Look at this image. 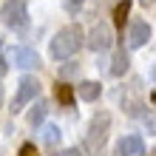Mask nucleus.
<instances>
[{"label":"nucleus","instance_id":"nucleus-20","mask_svg":"<svg viewBox=\"0 0 156 156\" xmlns=\"http://www.w3.org/2000/svg\"><path fill=\"white\" fill-rule=\"evenodd\" d=\"M142 3V9H153V0H139Z\"/></svg>","mask_w":156,"mask_h":156},{"label":"nucleus","instance_id":"nucleus-18","mask_svg":"<svg viewBox=\"0 0 156 156\" xmlns=\"http://www.w3.org/2000/svg\"><path fill=\"white\" fill-rule=\"evenodd\" d=\"M77 71H80V62H71V66H62L60 74H62V77H74Z\"/></svg>","mask_w":156,"mask_h":156},{"label":"nucleus","instance_id":"nucleus-16","mask_svg":"<svg viewBox=\"0 0 156 156\" xmlns=\"http://www.w3.org/2000/svg\"><path fill=\"white\" fill-rule=\"evenodd\" d=\"M82 3H85V0H66V12H68V14H77Z\"/></svg>","mask_w":156,"mask_h":156},{"label":"nucleus","instance_id":"nucleus-17","mask_svg":"<svg viewBox=\"0 0 156 156\" xmlns=\"http://www.w3.org/2000/svg\"><path fill=\"white\" fill-rule=\"evenodd\" d=\"M17 156H40V153H37V148H34L31 142H26L23 148H20V153H17Z\"/></svg>","mask_w":156,"mask_h":156},{"label":"nucleus","instance_id":"nucleus-4","mask_svg":"<svg viewBox=\"0 0 156 156\" xmlns=\"http://www.w3.org/2000/svg\"><path fill=\"white\" fill-rule=\"evenodd\" d=\"M3 23L14 31H23L29 26V9H26V0H6L3 6Z\"/></svg>","mask_w":156,"mask_h":156},{"label":"nucleus","instance_id":"nucleus-10","mask_svg":"<svg viewBox=\"0 0 156 156\" xmlns=\"http://www.w3.org/2000/svg\"><path fill=\"white\" fill-rule=\"evenodd\" d=\"M43 142H45V148H51V151H60L62 131H60L57 125H45V128H43Z\"/></svg>","mask_w":156,"mask_h":156},{"label":"nucleus","instance_id":"nucleus-19","mask_svg":"<svg viewBox=\"0 0 156 156\" xmlns=\"http://www.w3.org/2000/svg\"><path fill=\"white\" fill-rule=\"evenodd\" d=\"M6 71H9V60L3 57V45H0V80L6 77Z\"/></svg>","mask_w":156,"mask_h":156},{"label":"nucleus","instance_id":"nucleus-11","mask_svg":"<svg viewBox=\"0 0 156 156\" xmlns=\"http://www.w3.org/2000/svg\"><path fill=\"white\" fill-rule=\"evenodd\" d=\"M128 66H131V57H128V51H125V45H122V48H116V54H114L111 74H114V77H122L125 71H128Z\"/></svg>","mask_w":156,"mask_h":156},{"label":"nucleus","instance_id":"nucleus-5","mask_svg":"<svg viewBox=\"0 0 156 156\" xmlns=\"http://www.w3.org/2000/svg\"><path fill=\"white\" fill-rule=\"evenodd\" d=\"M153 37V29L148 20H133L128 26V48H142L145 43H151Z\"/></svg>","mask_w":156,"mask_h":156},{"label":"nucleus","instance_id":"nucleus-15","mask_svg":"<svg viewBox=\"0 0 156 156\" xmlns=\"http://www.w3.org/2000/svg\"><path fill=\"white\" fill-rule=\"evenodd\" d=\"M51 156H85L80 148H62V151H54Z\"/></svg>","mask_w":156,"mask_h":156},{"label":"nucleus","instance_id":"nucleus-7","mask_svg":"<svg viewBox=\"0 0 156 156\" xmlns=\"http://www.w3.org/2000/svg\"><path fill=\"white\" fill-rule=\"evenodd\" d=\"M116 156H142L145 153V142L139 139V136H122V139L116 142V148H114Z\"/></svg>","mask_w":156,"mask_h":156},{"label":"nucleus","instance_id":"nucleus-2","mask_svg":"<svg viewBox=\"0 0 156 156\" xmlns=\"http://www.w3.org/2000/svg\"><path fill=\"white\" fill-rule=\"evenodd\" d=\"M108 131H111V114H108V111L94 114V116H91V122H88V133H85L82 153H85V156H99L102 148H105Z\"/></svg>","mask_w":156,"mask_h":156},{"label":"nucleus","instance_id":"nucleus-21","mask_svg":"<svg viewBox=\"0 0 156 156\" xmlns=\"http://www.w3.org/2000/svg\"><path fill=\"white\" fill-rule=\"evenodd\" d=\"M0 105H3V91H0Z\"/></svg>","mask_w":156,"mask_h":156},{"label":"nucleus","instance_id":"nucleus-6","mask_svg":"<svg viewBox=\"0 0 156 156\" xmlns=\"http://www.w3.org/2000/svg\"><path fill=\"white\" fill-rule=\"evenodd\" d=\"M111 43H114V34H111V29H108L105 23H97L94 29H91L88 40H85V45H88L91 51H108Z\"/></svg>","mask_w":156,"mask_h":156},{"label":"nucleus","instance_id":"nucleus-8","mask_svg":"<svg viewBox=\"0 0 156 156\" xmlns=\"http://www.w3.org/2000/svg\"><path fill=\"white\" fill-rule=\"evenodd\" d=\"M12 60L17 68H40V54L34 48H26V45H17L12 51Z\"/></svg>","mask_w":156,"mask_h":156},{"label":"nucleus","instance_id":"nucleus-14","mask_svg":"<svg viewBox=\"0 0 156 156\" xmlns=\"http://www.w3.org/2000/svg\"><path fill=\"white\" fill-rule=\"evenodd\" d=\"M128 12H131V0H116V6H114V26L116 29H125Z\"/></svg>","mask_w":156,"mask_h":156},{"label":"nucleus","instance_id":"nucleus-9","mask_svg":"<svg viewBox=\"0 0 156 156\" xmlns=\"http://www.w3.org/2000/svg\"><path fill=\"white\" fill-rule=\"evenodd\" d=\"M74 94H77L80 99H85V102H97L99 94H102V85H99L97 80H82L80 85L74 88Z\"/></svg>","mask_w":156,"mask_h":156},{"label":"nucleus","instance_id":"nucleus-1","mask_svg":"<svg viewBox=\"0 0 156 156\" xmlns=\"http://www.w3.org/2000/svg\"><path fill=\"white\" fill-rule=\"evenodd\" d=\"M82 43H85V31H82V26L71 23V26H66V29H60L57 34H54V40H51V60H57V62L71 60L82 48Z\"/></svg>","mask_w":156,"mask_h":156},{"label":"nucleus","instance_id":"nucleus-13","mask_svg":"<svg viewBox=\"0 0 156 156\" xmlns=\"http://www.w3.org/2000/svg\"><path fill=\"white\" fill-rule=\"evenodd\" d=\"M54 97H57L60 105H74V88L68 82H57L54 85Z\"/></svg>","mask_w":156,"mask_h":156},{"label":"nucleus","instance_id":"nucleus-12","mask_svg":"<svg viewBox=\"0 0 156 156\" xmlns=\"http://www.w3.org/2000/svg\"><path fill=\"white\" fill-rule=\"evenodd\" d=\"M45 114H48V105H45L43 99H37V102L31 105V111H29V116H26V119H29V125H31V128H37V125H43Z\"/></svg>","mask_w":156,"mask_h":156},{"label":"nucleus","instance_id":"nucleus-3","mask_svg":"<svg viewBox=\"0 0 156 156\" xmlns=\"http://www.w3.org/2000/svg\"><path fill=\"white\" fill-rule=\"evenodd\" d=\"M37 97H40V80L31 77V74H26L20 82H17V94H14V102H12V114L23 111V108L29 105V102H34Z\"/></svg>","mask_w":156,"mask_h":156}]
</instances>
